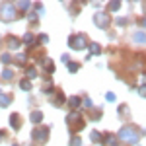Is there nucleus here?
I'll list each match as a JSON object with an SVG mask.
<instances>
[{
  "instance_id": "nucleus-1",
  "label": "nucleus",
  "mask_w": 146,
  "mask_h": 146,
  "mask_svg": "<svg viewBox=\"0 0 146 146\" xmlns=\"http://www.w3.org/2000/svg\"><path fill=\"white\" fill-rule=\"evenodd\" d=\"M2 16H4L6 20H12V18L16 16V10H14V6H12V4H4V6H2Z\"/></svg>"
},
{
  "instance_id": "nucleus-2",
  "label": "nucleus",
  "mask_w": 146,
  "mask_h": 146,
  "mask_svg": "<svg viewBox=\"0 0 146 146\" xmlns=\"http://www.w3.org/2000/svg\"><path fill=\"white\" fill-rule=\"evenodd\" d=\"M121 136L127 138V140H133V142L136 140V135L133 133V131H129V129H123V131H121Z\"/></svg>"
},
{
  "instance_id": "nucleus-3",
  "label": "nucleus",
  "mask_w": 146,
  "mask_h": 146,
  "mask_svg": "<svg viewBox=\"0 0 146 146\" xmlns=\"http://www.w3.org/2000/svg\"><path fill=\"white\" fill-rule=\"evenodd\" d=\"M10 103V98H6V96H0V105H8Z\"/></svg>"
},
{
  "instance_id": "nucleus-4",
  "label": "nucleus",
  "mask_w": 146,
  "mask_h": 146,
  "mask_svg": "<svg viewBox=\"0 0 146 146\" xmlns=\"http://www.w3.org/2000/svg\"><path fill=\"white\" fill-rule=\"evenodd\" d=\"M20 86H22L23 90H29V88H31V86H29V82H22V84H20Z\"/></svg>"
},
{
  "instance_id": "nucleus-5",
  "label": "nucleus",
  "mask_w": 146,
  "mask_h": 146,
  "mask_svg": "<svg viewBox=\"0 0 146 146\" xmlns=\"http://www.w3.org/2000/svg\"><path fill=\"white\" fill-rule=\"evenodd\" d=\"M31 119H33V121H39V119H41V113H33Z\"/></svg>"
},
{
  "instance_id": "nucleus-6",
  "label": "nucleus",
  "mask_w": 146,
  "mask_h": 146,
  "mask_svg": "<svg viewBox=\"0 0 146 146\" xmlns=\"http://www.w3.org/2000/svg\"><path fill=\"white\" fill-rule=\"evenodd\" d=\"M2 76H4V78H10L12 72H10V70H4V72H2Z\"/></svg>"
},
{
  "instance_id": "nucleus-7",
  "label": "nucleus",
  "mask_w": 146,
  "mask_h": 146,
  "mask_svg": "<svg viewBox=\"0 0 146 146\" xmlns=\"http://www.w3.org/2000/svg\"><path fill=\"white\" fill-rule=\"evenodd\" d=\"M92 51H94V53H100V47L96 45V43H92Z\"/></svg>"
},
{
  "instance_id": "nucleus-8",
  "label": "nucleus",
  "mask_w": 146,
  "mask_h": 146,
  "mask_svg": "<svg viewBox=\"0 0 146 146\" xmlns=\"http://www.w3.org/2000/svg\"><path fill=\"white\" fill-rule=\"evenodd\" d=\"M140 94H142V96L146 98V88H140Z\"/></svg>"
}]
</instances>
